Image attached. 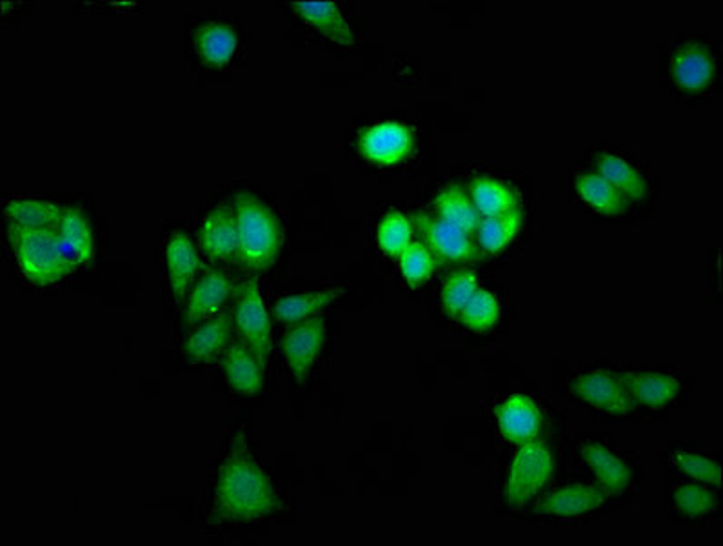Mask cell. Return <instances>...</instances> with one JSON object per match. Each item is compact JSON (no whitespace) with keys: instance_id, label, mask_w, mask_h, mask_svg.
I'll use <instances>...</instances> for the list:
<instances>
[{"instance_id":"cell-15","label":"cell","mask_w":723,"mask_h":546,"mask_svg":"<svg viewBox=\"0 0 723 546\" xmlns=\"http://www.w3.org/2000/svg\"><path fill=\"white\" fill-rule=\"evenodd\" d=\"M232 281L226 273L210 272L196 283L186 304V324H195L210 317L226 303L232 292Z\"/></svg>"},{"instance_id":"cell-18","label":"cell","mask_w":723,"mask_h":546,"mask_svg":"<svg viewBox=\"0 0 723 546\" xmlns=\"http://www.w3.org/2000/svg\"><path fill=\"white\" fill-rule=\"evenodd\" d=\"M713 57L702 44L689 42L674 53V81L685 90H700L713 79Z\"/></svg>"},{"instance_id":"cell-23","label":"cell","mask_w":723,"mask_h":546,"mask_svg":"<svg viewBox=\"0 0 723 546\" xmlns=\"http://www.w3.org/2000/svg\"><path fill=\"white\" fill-rule=\"evenodd\" d=\"M437 212L440 219L452 226L460 228L469 235L477 232L478 226L482 223V215L478 212L477 206L458 184L444 188L442 192L438 193Z\"/></svg>"},{"instance_id":"cell-28","label":"cell","mask_w":723,"mask_h":546,"mask_svg":"<svg viewBox=\"0 0 723 546\" xmlns=\"http://www.w3.org/2000/svg\"><path fill=\"white\" fill-rule=\"evenodd\" d=\"M520 224H522V213L518 210L498 218L482 219L477 230L480 249L491 255L502 252L517 235Z\"/></svg>"},{"instance_id":"cell-5","label":"cell","mask_w":723,"mask_h":546,"mask_svg":"<svg viewBox=\"0 0 723 546\" xmlns=\"http://www.w3.org/2000/svg\"><path fill=\"white\" fill-rule=\"evenodd\" d=\"M413 224L422 239L424 246L438 263H475L482 259V253L477 249V244L472 243L471 235L444 219L417 213L413 218Z\"/></svg>"},{"instance_id":"cell-13","label":"cell","mask_w":723,"mask_h":546,"mask_svg":"<svg viewBox=\"0 0 723 546\" xmlns=\"http://www.w3.org/2000/svg\"><path fill=\"white\" fill-rule=\"evenodd\" d=\"M583 459L597 476L600 491L608 494H622L631 485V468L618 455L598 443H591L582 448Z\"/></svg>"},{"instance_id":"cell-19","label":"cell","mask_w":723,"mask_h":546,"mask_svg":"<svg viewBox=\"0 0 723 546\" xmlns=\"http://www.w3.org/2000/svg\"><path fill=\"white\" fill-rule=\"evenodd\" d=\"M224 374L241 394H258L262 390V366L246 344L232 343L224 354Z\"/></svg>"},{"instance_id":"cell-35","label":"cell","mask_w":723,"mask_h":546,"mask_svg":"<svg viewBox=\"0 0 723 546\" xmlns=\"http://www.w3.org/2000/svg\"><path fill=\"white\" fill-rule=\"evenodd\" d=\"M674 463L679 466L683 474L689 477L705 483V485L720 486L722 483V471H720L719 463L702 457V455L688 454V452H679L674 457Z\"/></svg>"},{"instance_id":"cell-33","label":"cell","mask_w":723,"mask_h":546,"mask_svg":"<svg viewBox=\"0 0 723 546\" xmlns=\"http://www.w3.org/2000/svg\"><path fill=\"white\" fill-rule=\"evenodd\" d=\"M398 257H400V270H403L404 277L413 286L422 284L431 275L435 259L422 243L407 244Z\"/></svg>"},{"instance_id":"cell-4","label":"cell","mask_w":723,"mask_h":546,"mask_svg":"<svg viewBox=\"0 0 723 546\" xmlns=\"http://www.w3.org/2000/svg\"><path fill=\"white\" fill-rule=\"evenodd\" d=\"M235 323L242 341L252 350L264 370L272 350V321L258 292V284L253 279H247L236 286Z\"/></svg>"},{"instance_id":"cell-3","label":"cell","mask_w":723,"mask_h":546,"mask_svg":"<svg viewBox=\"0 0 723 546\" xmlns=\"http://www.w3.org/2000/svg\"><path fill=\"white\" fill-rule=\"evenodd\" d=\"M238 253L236 261L250 270H264L275 263L282 243L277 218L252 193H238L235 201Z\"/></svg>"},{"instance_id":"cell-17","label":"cell","mask_w":723,"mask_h":546,"mask_svg":"<svg viewBox=\"0 0 723 546\" xmlns=\"http://www.w3.org/2000/svg\"><path fill=\"white\" fill-rule=\"evenodd\" d=\"M292 6L307 22H312L317 30L326 33L333 41L344 46L355 44L353 30L344 21L337 2H333V0H295Z\"/></svg>"},{"instance_id":"cell-31","label":"cell","mask_w":723,"mask_h":546,"mask_svg":"<svg viewBox=\"0 0 723 546\" xmlns=\"http://www.w3.org/2000/svg\"><path fill=\"white\" fill-rule=\"evenodd\" d=\"M478 290V279L472 270H457L444 281L442 304L447 315L458 317L464 306Z\"/></svg>"},{"instance_id":"cell-11","label":"cell","mask_w":723,"mask_h":546,"mask_svg":"<svg viewBox=\"0 0 723 546\" xmlns=\"http://www.w3.org/2000/svg\"><path fill=\"white\" fill-rule=\"evenodd\" d=\"M498 425L506 439L523 445L534 439L542 428V412L528 395H512L497 410Z\"/></svg>"},{"instance_id":"cell-2","label":"cell","mask_w":723,"mask_h":546,"mask_svg":"<svg viewBox=\"0 0 723 546\" xmlns=\"http://www.w3.org/2000/svg\"><path fill=\"white\" fill-rule=\"evenodd\" d=\"M8 239L17 264L30 283L45 286L77 269L55 228H31L8 223Z\"/></svg>"},{"instance_id":"cell-27","label":"cell","mask_w":723,"mask_h":546,"mask_svg":"<svg viewBox=\"0 0 723 546\" xmlns=\"http://www.w3.org/2000/svg\"><path fill=\"white\" fill-rule=\"evenodd\" d=\"M230 335L227 314L218 315L187 337L184 350L193 361H210L221 352Z\"/></svg>"},{"instance_id":"cell-16","label":"cell","mask_w":723,"mask_h":546,"mask_svg":"<svg viewBox=\"0 0 723 546\" xmlns=\"http://www.w3.org/2000/svg\"><path fill=\"white\" fill-rule=\"evenodd\" d=\"M195 50L202 61L212 67H222L232 59L238 46V36L232 24L224 21H207L195 31Z\"/></svg>"},{"instance_id":"cell-22","label":"cell","mask_w":723,"mask_h":546,"mask_svg":"<svg viewBox=\"0 0 723 546\" xmlns=\"http://www.w3.org/2000/svg\"><path fill=\"white\" fill-rule=\"evenodd\" d=\"M471 201L486 218H498L517 212L518 193L508 182L491 178H478L471 182Z\"/></svg>"},{"instance_id":"cell-26","label":"cell","mask_w":723,"mask_h":546,"mask_svg":"<svg viewBox=\"0 0 723 546\" xmlns=\"http://www.w3.org/2000/svg\"><path fill=\"white\" fill-rule=\"evenodd\" d=\"M597 168L598 175L611 182L625 198L634 199V201L645 198L648 186H645L642 173L631 166L628 161H623L613 153H602L598 158Z\"/></svg>"},{"instance_id":"cell-10","label":"cell","mask_w":723,"mask_h":546,"mask_svg":"<svg viewBox=\"0 0 723 546\" xmlns=\"http://www.w3.org/2000/svg\"><path fill=\"white\" fill-rule=\"evenodd\" d=\"M204 253L213 261H230L238 253V228L235 208L222 204L210 212L201 228Z\"/></svg>"},{"instance_id":"cell-14","label":"cell","mask_w":723,"mask_h":546,"mask_svg":"<svg viewBox=\"0 0 723 546\" xmlns=\"http://www.w3.org/2000/svg\"><path fill=\"white\" fill-rule=\"evenodd\" d=\"M166 264L171 292L181 301L198 270L195 244L186 233L176 232L171 235L166 244Z\"/></svg>"},{"instance_id":"cell-24","label":"cell","mask_w":723,"mask_h":546,"mask_svg":"<svg viewBox=\"0 0 723 546\" xmlns=\"http://www.w3.org/2000/svg\"><path fill=\"white\" fill-rule=\"evenodd\" d=\"M574 186L583 201L603 215H618L628 210L629 199L598 173H583Z\"/></svg>"},{"instance_id":"cell-20","label":"cell","mask_w":723,"mask_h":546,"mask_svg":"<svg viewBox=\"0 0 723 546\" xmlns=\"http://www.w3.org/2000/svg\"><path fill=\"white\" fill-rule=\"evenodd\" d=\"M65 252L75 266H85L95 259V241L90 223L75 208H65L61 223L57 224Z\"/></svg>"},{"instance_id":"cell-25","label":"cell","mask_w":723,"mask_h":546,"mask_svg":"<svg viewBox=\"0 0 723 546\" xmlns=\"http://www.w3.org/2000/svg\"><path fill=\"white\" fill-rule=\"evenodd\" d=\"M64 206L39 201V199H16L4 206V218L8 223L22 224L31 228H55L64 215Z\"/></svg>"},{"instance_id":"cell-7","label":"cell","mask_w":723,"mask_h":546,"mask_svg":"<svg viewBox=\"0 0 723 546\" xmlns=\"http://www.w3.org/2000/svg\"><path fill=\"white\" fill-rule=\"evenodd\" d=\"M573 392L580 400L609 414H629L637 408V401L623 383L622 375L605 370L578 377L573 383Z\"/></svg>"},{"instance_id":"cell-32","label":"cell","mask_w":723,"mask_h":546,"mask_svg":"<svg viewBox=\"0 0 723 546\" xmlns=\"http://www.w3.org/2000/svg\"><path fill=\"white\" fill-rule=\"evenodd\" d=\"M411 221L398 212L386 213L378 226V244L389 255H400L411 241Z\"/></svg>"},{"instance_id":"cell-9","label":"cell","mask_w":723,"mask_h":546,"mask_svg":"<svg viewBox=\"0 0 723 546\" xmlns=\"http://www.w3.org/2000/svg\"><path fill=\"white\" fill-rule=\"evenodd\" d=\"M326 341V324L320 317L307 318L301 326L292 330L282 340V352L292 366L293 374L302 381L320 354L322 344Z\"/></svg>"},{"instance_id":"cell-29","label":"cell","mask_w":723,"mask_h":546,"mask_svg":"<svg viewBox=\"0 0 723 546\" xmlns=\"http://www.w3.org/2000/svg\"><path fill=\"white\" fill-rule=\"evenodd\" d=\"M342 295V290H326L317 294L287 295L278 301L275 315L284 323H295L301 318L313 315L329 303H335Z\"/></svg>"},{"instance_id":"cell-6","label":"cell","mask_w":723,"mask_h":546,"mask_svg":"<svg viewBox=\"0 0 723 546\" xmlns=\"http://www.w3.org/2000/svg\"><path fill=\"white\" fill-rule=\"evenodd\" d=\"M554 457L542 441L523 443L517 452L509 476L508 499L511 505L528 503L553 474Z\"/></svg>"},{"instance_id":"cell-8","label":"cell","mask_w":723,"mask_h":546,"mask_svg":"<svg viewBox=\"0 0 723 546\" xmlns=\"http://www.w3.org/2000/svg\"><path fill=\"white\" fill-rule=\"evenodd\" d=\"M358 142L367 159L378 164H395L411 150L413 132L403 122L384 121L366 128Z\"/></svg>"},{"instance_id":"cell-34","label":"cell","mask_w":723,"mask_h":546,"mask_svg":"<svg viewBox=\"0 0 723 546\" xmlns=\"http://www.w3.org/2000/svg\"><path fill=\"white\" fill-rule=\"evenodd\" d=\"M674 506L685 516H703L713 510L716 497L713 492L699 485H683L674 491Z\"/></svg>"},{"instance_id":"cell-12","label":"cell","mask_w":723,"mask_h":546,"mask_svg":"<svg viewBox=\"0 0 723 546\" xmlns=\"http://www.w3.org/2000/svg\"><path fill=\"white\" fill-rule=\"evenodd\" d=\"M603 501V491L597 486L571 485L543 497L538 505V512L543 516H583L600 508Z\"/></svg>"},{"instance_id":"cell-21","label":"cell","mask_w":723,"mask_h":546,"mask_svg":"<svg viewBox=\"0 0 723 546\" xmlns=\"http://www.w3.org/2000/svg\"><path fill=\"white\" fill-rule=\"evenodd\" d=\"M623 383L637 403L649 408H662L679 395L680 383L674 377L663 374H645V372H628L622 375Z\"/></svg>"},{"instance_id":"cell-30","label":"cell","mask_w":723,"mask_h":546,"mask_svg":"<svg viewBox=\"0 0 723 546\" xmlns=\"http://www.w3.org/2000/svg\"><path fill=\"white\" fill-rule=\"evenodd\" d=\"M458 317L472 332H488L500 318V303L495 295L478 289Z\"/></svg>"},{"instance_id":"cell-1","label":"cell","mask_w":723,"mask_h":546,"mask_svg":"<svg viewBox=\"0 0 723 546\" xmlns=\"http://www.w3.org/2000/svg\"><path fill=\"white\" fill-rule=\"evenodd\" d=\"M278 508V497L266 472L256 465L242 435L222 463L215 491V514L226 522L250 523Z\"/></svg>"}]
</instances>
